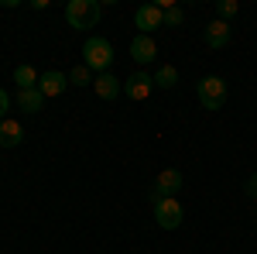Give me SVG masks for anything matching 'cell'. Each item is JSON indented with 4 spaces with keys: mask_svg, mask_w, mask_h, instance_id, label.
Listing matches in <instances>:
<instances>
[{
    "mask_svg": "<svg viewBox=\"0 0 257 254\" xmlns=\"http://www.w3.org/2000/svg\"><path fill=\"white\" fill-rule=\"evenodd\" d=\"M21 141H24V127L18 120H0V151L4 148H18Z\"/></svg>",
    "mask_w": 257,
    "mask_h": 254,
    "instance_id": "12",
    "label": "cell"
},
{
    "mask_svg": "<svg viewBox=\"0 0 257 254\" xmlns=\"http://www.w3.org/2000/svg\"><path fill=\"white\" fill-rule=\"evenodd\" d=\"M216 11H219V21H230V18H237L240 4H237V0H219Z\"/></svg>",
    "mask_w": 257,
    "mask_h": 254,
    "instance_id": "17",
    "label": "cell"
},
{
    "mask_svg": "<svg viewBox=\"0 0 257 254\" xmlns=\"http://www.w3.org/2000/svg\"><path fill=\"white\" fill-rule=\"evenodd\" d=\"M131 59L138 62V65L155 62L158 59V45H155V38H151V35H134V41H131Z\"/></svg>",
    "mask_w": 257,
    "mask_h": 254,
    "instance_id": "7",
    "label": "cell"
},
{
    "mask_svg": "<svg viewBox=\"0 0 257 254\" xmlns=\"http://www.w3.org/2000/svg\"><path fill=\"white\" fill-rule=\"evenodd\" d=\"M93 69H86V65H76V69H72V72H69V82H72V86H93Z\"/></svg>",
    "mask_w": 257,
    "mask_h": 254,
    "instance_id": "16",
    "label": "cell"
},
{
    "mask_svg": "<svg viewBox=\"0 0 257 254\" xmlns=\"http://www.w3.org/2000/svg\"><path fill=\"white\" fill-rule=\"evenodd\" d=\"M230 35H233V31H230V21H209V24H206V28H202V38H206V45H209V48H226V45H230Z\"/></svg>",
    "mask_w": 257,
    "mask_h": 254,
    "instance_id": "9",
    "label": "cell"
},
{
    "mask_svg": "<svg viewBox=\"0 0 257 254\" xmlns=\"http://www.w3.org/2000/svg\"><path fill=\"white\" fill-rule=\"evenodd\" d=\"M182 18H185V14H182V7H168V11H165V28H178Z\"/></svg>",
    "mask_w": 257,
    "mask_h": 254,
    "instance_id": "18",
    "label": "cell"
},
{
    "mask_svg": "<svg viewBox=\"0 0 257 254\" xmlns=\"http://www.w3.org/2000/svg\"><path fill=\"white\" fill-rule=\"evenodd\" d=\"M65 82H69V76L65 72H55V69H48V72H41L38 76V90L41 97H59V93H65Z\"/></svg>",
    "mask_w": 257,
    "mask_h": 254,
    "instance_id": "10",
    "label": "cell"
},
{
    "mask_svg": "<svg viewBox=\"0 0 257 254\" xmlns=\"http://www.w3.org/2000/svg\"><path fill=\"white\" fill-rule=\"evenodd\" d=\"M14 103H18L24 114H38L41 107H45V97H41V90H38V86H35V90H18Z\"/></svg>",
    "mask_w": 257,
    "mask_h": 254,
    "instance_id": "13",
    "label": "cell"
},
{
    "mask_svg": "<svg viewBox=\"0 0 257 254\" xmlns=\"http://www.w3.org/2000/svg\"><path fill=\"white\" fill-rule=\"evenodd\" d=\"M99 14H103V7H99L96 0H69V7H65V21H69L76 31H89V28H96Z\"/></svg>",
    "mask_w": 257,
    "mask_h": 254,
    "instance_id": "2",
    "label": "cell"
},
{
    "mask_svg": "<svg viewBox=\"0 0 257 254\" xmlns=\"http://www.w3.org/2000/svg\"><path fill=\"white\" fill-rule=\"evenodd\" d=\"M178 86V69L175 65H161L155 72V90H175Z\"/></svg>",
    "mask_w": 257,
    "mask_h": 254,
    "instance_id": "14",
    "label": "cell"
},
{
    "mask_svg": "<svg viewBox=\"0 0 257 254\" xmlns=\"http://www.w3.org/2000/svg\"><path fill=\"white\" fill-rule=\"evenodd\" d=\"M247 196H250V199H257V172L247 179Z\"/></svg>",
    "mask_w": 257,
    "mask_h": 254,
    "instance_id": "20",
    "label": "cell"
},
{
    "mask_svg": "<svg viewBox=\"0 0 257 254\" xmlns=\"http://www.w3.org/2000/svg\"><path fill=\"white\" fill-rule=\"evenodd\" d=\"M7 110H11V97H7V90L0 86V120H7Z\"/></svg>",
    "mask_w": 257,
    "mask_h": 254,
    "instance_id": "19",
    "label": "cell"
},
{
    "mask_svg": "<svg viewBox=\"0 0 257 254\" xmlns=\"http://www.w3.org/2000/svg\"><path fill=\"white\" fill-rule=\"evenodd\" d=\"M134 24H138V35H151V31L165 28V11L158 4H144L134 11Z\"/></svg>",
    "mask_w": 257,
    "mask_h": 254,
    "instance_id": "6",
    "label": "cell"
},
{
    "mask_svg": "<svg viewBox=\"0 0 257 254\" xmlns=\"http://www.w3.org/2000/svg\"><path fill=\"white\" fill-rule=\"evenodd\" d=\"M178 189H182V172H178V168H161L158 176H155V186H151L148 199L158 203V199H165V196H175Z\"/></svg>",
    "mask_w": 257,
    "mask_h": 254,
    "instance_id": "5",
    "label": "cell"
},
{
    "mask_svg": "<svg viewBox=\"0 0 257 254\" xmlns=\"http://www.w3.org/2000/svg\"><path fill=\"white\" fill-rule=\"evenodd\" d=\"M151 90H155V76H148V72H134V76H127V82H123V93L131 100H148L151 97Z\"/></svg>",
    "mask_w": 257,
    "mask_h": 254,
    "instance_id": "8",
    "label": "cell"
},
{
    "mask_svg": "<svg viewBox=\"0 0 257 254\" xmlns=\"http://www.w3.org/2000/svg\"><path fill=\"white\" fill-rule=\"evenodd\" d=\"M110 62H113V45L106 38H99V35H93V38H86V45H82V65L86 69H93V72H106L110 69Z\"/></svg>",
    "mask_w": 257,
    "mask_h": 254,
    "instance_id": "1",
    "label": "cell"
},
{
    "mask_svg": "<svg viewBox=\"0 0 257 254\" xmlns=\"http://www.w3.org/2000/svg\"><path fill=\"white\" fill-rule=\"evenodd\" d=\"M14 82H18V90H35L38 86V72L31 65H18L14 69Z\"/></svg>",
    "mask_w": 257,
    "mask_h": 254,
    "instance_id": "15",
    "label": "cell"
},
{
    "mask_svg": "<svg viewBox=\"0 0 257 254\" xmlns=\"http://www.w3.org/2000/svg\"><path fill=\"white\" fill-rule=\"evenodd\" d=\"M151 210H155V220H158L161 230H178L182 227V203H178L175 196H165L158 203H151Z\"/></svg>",
    "mask_w": 257,
    "mask_h": 254,
    "instance_id": "4",
    "label": "cell"
},
{
    "mask_svg": "<svg viewBox=\"0 0 257 254\" xmlns=\"http://www.w3.org/2000/svg\"><path fill=\"white\" fill-rule=\"evenodd\" d=\"M196 93H199V103L206 110H223V103H226V82L219 76H206L196 86Z\"/></svg>",
    "mask_w": 257,
    "mask_h": 254,
    "instance_id": "3",
    "label": "cell"
},
{
    "mask_svg": "<svg viewBox=\"0 0 257 254\" xmlns=\"http://www.w3.org/2000/svg\"><path fill=\"white\" fill-rule=\"evenodd\" d=\"M120 90H123V82H120L113 72H99V76L93 79V93H96L99 100H117Z\"/></svg>",
    "mask_w": 257,
    "mask_h": 254,
    "instance_id": "11",
    "label": "cell"
}]
</instances>
